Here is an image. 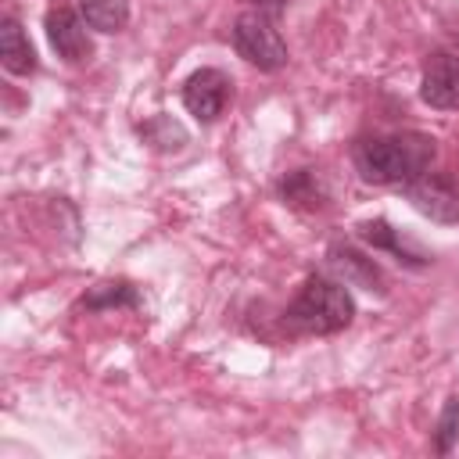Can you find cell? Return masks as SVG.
Masks as SVG:
<instances>
[{"instance_id":"obj_1","label":"cell","mask_w":459,"mask_h":459,"mask_svg":"<svg viewBox=\"0 0 459 459\" xmlns=\"http://www.w3.org/2000/svg\"><path fill=\"white\" fill-rule=\"evenodd\" d=\"M437 158V140L420 129L366 133L351 143V165L362 183L373 186H405L423 176Z\"/></svg>"},{"instance_id":"obj_2","label":"cell","mask_w":459,"mask_h":459,"mask_svg":"<svg viewBox=\"0 0 459 459\" xmlns=\"http://www.w3.org/2000/svg\"><path fill=\"white\" fill-rule=\"evenodd\" d=\"M351 319H355V298L348 294V283L323 273L305 276V283L283 308V326L305 337L341 333L344 326H351Z\"/></svg>"},{"instance_id":"obj_3","label":"cell","mask_w":459,"mask_h":459,"mask_svg":"<svg viewBox=\"0 0 459 459\" xmlns=\"http://www.w3.org/2000/svg\"><path fill=\"white\" fill-rule=\"evenodd\" d=\"M230 39L237 57H244L258 72H280L287 65V39L280 32V18L262 7L240 11L230 29Z\"/></svg>"},{"instance_id":"obj_4","label":"cell","mask_w":459,"mask_h":459,"mask_svg":"<svg viewBox=\"0 0 459 459\" xmlns=\"http://www.w3.org/2000/svg\"><path fill=\"white\" fill-rule=\"evenodd\" d=\"M405 201L430 222L459 226V179L452 172H423L402 186Z\"/></svg>"},{"instance_id":"obj_5","label":"cell","mask_w":459,"mask_h":459,"mask_svg":"<svg viewBox=\"0 0 459 459\" xmlns=\"http://www.w3.org/2000/svg\"><path fill=\"white\" fill-rule=\"evenodd\" d=\"M43 29H47V43L50 50L65 61V65H86L93 57V39H90V25L82 22L79 7L68 4H54L43 14Z\"/></svg>"},{"instance_id":"obj_6","label":"cell","mask_w":459,"mask_h":459,"mask_svg":"<svg viewBox=\"0 0 459 459\" xmlns=\"http://www.w3.org/2000/svg\"><path fill=\"white\" fill-rule=\"evenodd\" d=\"M179 97H183V108H186L197 122L212 126V122L226 111V104H230V97H233V79H230L222 68H197V72L186 75Z\"/></svg>"},{"instance_id":"obj_7","label":"cell","mask_w":459,"mask_h":459,"mask_svg":"<svg viewBox=\"0 0 459 459\" xmlns=\"http://www.w3.org/2000/svg\"><path fill=\"white\" fill-rule=\"evenodd\" d=\"M420 100L434 111H459V54L434 50L423 61Z\"/></svg>"},{"instance_id":"obj_8","label":"cell","mask_w":459,"mask_h":459,"mask_svg":"<svg viewBox=\"0 0 459 459\" xmlns=\"http://www.w3.org/2000/svg\"><path fill=\"white\" fill-rule=\"evenodd\" d=\"M326 265L333 269V276L348 287H362L369 294H387V276L380 269L377 258H369L366 251H359L355 244H344V240H333L326 247Z\"/></svg>"},{"instance_id":"obj_9","label":"cell","mask_w":459,"mask_h":459,"mask_svg":"<svg viewBox=\"0 0 459 459\" xmlns=\"http://www.w3.org/2000/svg\"><path fill=\"white\" fill-rule=\"evenodd\" d=\"M359 240L369 244L373 251L394 255V258H398L402 265H409V269H423V265L430 262V255H427L412 237H405L402 230H394L387 219H366V222H359Z\"/></svg>"},{"instance_id":"obj_10","label":"cell","mask_w":459,"mask_h":459,"mask_svg":"<svg viewBox=\"0 0 459 459\" xmlns=\"http://www.w3.org/2000/svg\"><path fill=\"white\" fill-rule=\"evenodd\" d=\"M0 65L7 75H32L39 68L36 47L14 14H4V22H0Z\"/></svg>"},{"instance_id":"obj_11","label":"cell","mask_w":459,"mask_h":459,"mask_svg":"<svg viewBox=\"0 0 459 459\" xmlns=\"http://www.w3.org/2000/svg\"><path fill=\"white\" fill-rule=\"evenodd\" d=\"M276 190H280L283 204L305 208V212L323 208V204L330 201V186H326V179H323L319 169H294V172H287V176L280 179Z\"/></svg>"},{"instance_id":"obj_12","label":"cell","mask_w":459,"mask_h":459,"mask_svg":"<svg viewBox=\"0 0 459 459\" xmlns=\"http://www.w3.org/2000/svg\"><path fill=\"white\" fill-rule=\"evenodd\" d=\"M140 290L129 280H100L82 294V308H140Z\"/></svg>"},{"instance_id":"obj_13","label":"cell","mask_w":459,"mask_h":459,"mask_svg":"<svg viewBox=\"0 0 459 459\" xmlns=\"http://www.w3.org/2000/svg\"><path fill=\"white\" fill-rule=\"evenodd\" d=\"M136 133L143 136V143H151L154 151H183L186 147V129L172 118V115H165V111H158V115H151V118H143L140 126H136Z\"/></svg>"},{"instance_id":"obj_14","label":"cell","mask_w":459,"mask_h":459,"mask_svg":"<svg viewBox=\"0 0 459 459\" xmlns=\"http://www.w3.org/2000/svg\"><path fill=\"white\" fill-rule=\"evenodd\" d=\"M79 14L93 32H122L129 25V0H79Z\"/></svg>"},{"instance_id":"obj_15","label":"cell","mask_w":459,"mask_h":459,"mask_svg":"<svg viewBox=\"0 0 459 459\" xmlns=\"http://www.w3.org/2000/svg\"><path fill=\"white\" fill-rule=\"evenodd\" d=\"M459 445V398H445V409L434 423V452L437 455H448L452 448Z\"/></svg>"},{"instance_id":"obj_16","label":"cell","mask_w":459,"mask_h":459,"mask_svg":"<svg viewBox=\"0 0 459 459\" xmlns=\"http://www.w3.org/2000/svg\"><path fill=\"white\" fill-rule=\"evenodd\" d=\"M247 4H251V7H262V11H269V14H276V18H280L294 0H247Z\"/></svg>"}]
</instances>
